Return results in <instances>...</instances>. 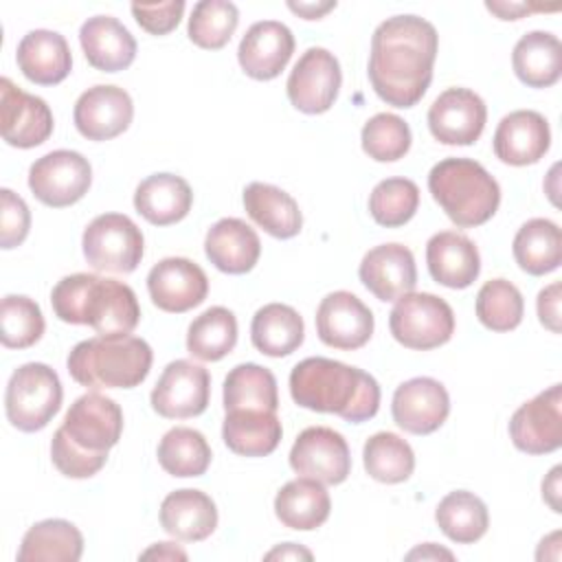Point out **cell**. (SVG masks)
Instances as JSON below:
<instances>
[{
  "label": "cell",
  "mask_w": 562,
  "mask_h": 562,
  "mask_svg": "<svg viewBox=\"0 0 562 562\" xmlns=\"http://www.w3.org/2000/svg\"><path fill=\"white\" fill-rule=\"evenodd\" d=\"M437 48V29L419 15H393L380 22L369 55V81L375 94L393 108H413L432 81Z\"/></svg>",
  "instance_id": "1"
},
{
  "label": "cell",
  "mask_w": 562,
  "mask_h": 562,
  "mask_svg": "<svg viewBox=\"0 0 562 562\" xmlns=\"http://www.w3.org/2000/svg\"><path fill=\"white\" fill-rule=\"evenodd\" d=\"M290 395L307 411L334 413L351 424L371 419L380 408V384L371 373L323 356L292 369Z\"/></svg>",
  "instance_id": "2"
},
{
  "label": "cell",
  "mask_w": 562,
  "mask_h": 562,
  "mask_svg": "<svg viewBox=\"0 0 562 562\" xmlns=\"http://www.w3.org/2000/svg\"><path fill=\"white\" fill-rule=\"evenodd\" d=\"M50 305L59 321L90 325L99 336H130L140 321L134 290L116 279L88 272L68 274L50 292Z\"/></svg>",
  "instance_id": "3"
},
{
  "label": "cell",
  "mask_w": 562,
  "mask_h": 562,
  "mask_svg": "<svg viewBox=\"0 0 562 562\" xmlns=\"http://www.w3.org/2000/svg\"><path fill=\"white\" fill-rule=\"evenodd\" d=\"M151 360V347L138 336H94L70 349L66 367L88 389H134L147 378Z\"/></svg>",
  "instance_id": "4"
},
{
  "label": "cell",
  "mask_w": 562,
  "mask_h": 562,
  "mask_svg": "<svg viewBox=\"0 0 562 562\" xmlns=\"http://www.w3.org/2000/svg\"><path fill=\"white\" fill-rule=\"evenodd\" d=\"M428 191L459 228L481 226L501 204L494 176L472 158H443L428 173Z\"/></svg>",
  "instance_id": "5"
},
{
  "label": "cell",
  "mask_w": 562,
  "mask_h": 562,
  "mask_svg": "<svg viewBox=\"0 0 562 562\" xmlns=\"http://www.w3.org/2000/svg\"><path fill=\"white\" fill-rule=\"evenodd\" d=\"M64 389L55 369L44 362H26L18 367L7 384L4 411L13 428L37 432L61 408Z\"/></svg>",
  "instance_id": "6"
},
{
  "label": "cell",
  "mask_w": 562,
  "mask_h": 562,
  "mask_svg": "<svg viewBox=\"0 0 562 562\" xmlns=\"http://www.w3.org/2000/svg\"><path fill=\"white\" fill-rule=\"evenodd\" d=\"M389 329L406 349L428 351L452 338L454 314L437 294L408 292L395 301L389 314Z\"/></svg>",
  "instance_id": "7"
},
{
  "label": "cell",
  "mask_w": 562,
  "mask_h": 562,
  "mask_svg": "<svg viewBox=\"0 0 562 562\" xmlns=\"http://www.w3.org/2000/svg\"><path fill=\"white\" fill-rule=\"evenodd\" d=\"M81 248L94 270L130 274L138 268L145 250L140 228L123 213L97 215L83 231Z\"/></svg>",
  "instance_id": "8"
},
{
  "label": "cell",
  "mask_w": 562,
  "mask_h": 562,
  "mask_svg": "<svg viewBox=\"0 0 562 562\" xmlns=\"http://www.w3.org/2000/svg\"><path fill=\"white\" fill-rule=\"evenodd\" d=\"M92 184V167L79 151L55 149L37 158L29 169V189L53 209L79 202Z\"/></svg>",
  "instance_id": "9"
},
{
  "label": "cell",
  "mask_w": 562,
  "mask_h": 562,
  "mask_svg": "<svg viewBox=\"0 0 562 562\" xmlns=\"http://www.w3.org/2000/svg\"><path fill=\"white\" fill-rule=\"evenodd\" d=\"M211 400V375L191 360L169 362L151 389V408L167 419H189L202 415Z\"/></svg>",
  "instance_id": "10"
},
{
  "label": "cell",
  "mask_w": 562,
  "mask_h": 562,
  "mask_svg": "<svg viewBox=\"0 0 562 562\" xmlns=\"http://www.w3.org/2000/svg\"><path fill=\"white\" fill-rule=\"evenodd\" d=\"M340 64L327 48H307L290 70L285 90L290 103L305 114L327 112L340 90Z\"/></svg>",
  "instance_id": "11"
},
{
  "label": "cell",
  "mask_w": 562,
  "mask_h": 562,
  "mask_svg": "<svg viewBox=\"0 0 562 562\" xmlns=\"http://www.w3.org/2000/svg\"><path fill=\"white\" fill-rule=\"evenodd\" d=\"M59 428L75 446L88 452L108 454L121 439L123 411L112 397L90 391L70 404Z\"/></svg>",
  "instance_id": "12"
},
{
  "label": "cell",
  "mask_w": 562,
  "mask_h": 562,
  "mask_svg": "<svg viewBox=\"0 0 562 562\" xmlns=\"http://www.w3.org/2000/svg\"><path fill=\"white\" fill-rule=\"evenodd\" d=\"M290 468L323 485H338L351 472V452L345 437L334 428L310 426L292 443Z\"/></svg>",
  "instance_id": "13"
},
{
  "label": "cell",
  "mask_w": 562,
  "mask_h": 562,
  "mask_svg": "<svg viewBox=\"0 0 562 562\" xmlns=\"http://www.w3.org/2000/svg\"><path fill=\"white\" fill-rule=\"evenodd\" d=\"M562 386L551 384L525 402L509 419V437L520 452L549 454L562 446Z\"/></svg>",
  "instance_id": "14"
},
{
  "label": "cell",
  "mask_w": 562,
  "mask_h": 562,
  "mask_svg": "<svg viewBox=\"0 0 562 562\" xmlns=\"http://www.w3.org/2000/svg\"><path fill=\"white\" fill-rule=\"evenodd\" d=\"M0 130L7 145L31 149L53 134V112L44 99L24 92L9 77L0 79Z\"/></svg>",
  "instance_id": "15"
},
{
  "label": "cell",
  "mask_w": 562,
  "mask_h": 562,
  "mask_svg": "<svg viewBox=\"0 0 562 562\" xmlns=\"http://www.w3.org/2000/svg\"><path fill=\"white\" fill-rule=\"evenodd\" d=\"M373 327V312L347 290L329 292L316 310V334L334 349L353 351L364 347Z\"/></svg>",
  "instance_id": "16"
},
{
  "label": "cell",
  "mask_w": 562,
  "mask_h": 562,
  "mask_svg": "<svg viewBox=\"0 0 562 562\" xmlns=\"http://www.w3.org/2000/svg\"><path fill=\"white\" fill-rule=\"evenodd\" d=\"M487 121L485 101L468 88L443 90L428 110V130L443 145H472Z\"/></svg>",
  "instance_id": "17"
},
{
  "label": "cell",
  "mask_w": 562,
  "mask_h": 562,
  "mask_svg": "<svg viewBox=\"0 0 562 562\" xmlns=\"http://www.w3.org/2000/svg\"><path fill=\"white\" fill-rule=\"evenodd\" d=\"M147 292L151 303L171 314L198 307L209 294L204 270L184 257L160 259L147 274Z\"/></svg>",
  "instance_id": "18"
},
{
  "label": "cell",
  "mask_w": 562,
  "mask_h": 562,
  "mask_svg": "<svg viewBox=\"0 0 562 562\" xmlns=\"http://www.w3.org/2000/svg\"><path fill=\"white\" fill-rule=\"evenodd\" d=\"M450 413V395L435 378H411L402 382L391 402L393 422L411 435H430L443 426Z\"/></svg>",
  "instance_id": "19"
},
{
  "label": "cell",
  "mask_w": 562,
  "mask_h": 562,
  "mask_svg": "<svg viewBox=\"0 0 562 562\" xmlns=\"http://www.w3.org/2000/svg\"><path fill=\"white\" fill-rule=\"evenodd\" d=\"M134 119L132 97L119 86H92L79 94L72 121L88 140H110L123 134Z\"/></svg>",
  "instance_id": "20"
},
{
  "label": "cell",
  "mask_w": 562,
  "mask_h": 562,
  "mask_svg": "<svg viewBox=\"0 0 562 562\" xmlns=\"http://www.w3.org/2000/svg\"><path fill=\"white\" fill-rule=\"evenodd\" d=\"M294 53L292 31L277 20L255 22L239 42L237 59L241 70L257 81H270L281 75Z\"/></svg>",
  "instance_id": "21"
},
{
  "label": "cell",
  "mask_w": 562,
  "mask_h": 562,
  "mask_svg": "<svg viewBox=\"0 0 562 562\" xmlns=\"http://www.w3.org/2000/svg\"><path fill=\"white\" fill-rule=\"evenodd\" d=\"M494 154L501 162L525 167L538 162L551 147L547 119L536 110H516L501 119L494 138Z\"/></svg>",
  "instance_id": "22"
},
{
  "label": "cell",
  "mask_w": 562,
  "mask_h": 562,
  "mask_svg": "<svg viewBox=\"0 0 562 562\" xmlns=\"http://www.w3.org/2000/svg\"><path fill=\"white\" fill-rule=\"evenodd\" d=\"M358 277L375 299L397 301L415 290V257L404 244H380L362 257Z\"/></svg>",
  "instance_id": "23"
},
{
  "label": "cell",
  "mask_w": 562,
  "mask_h": 562,
  "mask_svg": "<svg viewBox=\"0 0 562 562\" xmlns=\"http://www.w3.org/2000/svg\"><path fill=\"white\" fill-rule=\"evenodd\" d=\"M430 277L452 290L472 285L481 272V255L470 237L457 231L435 233L426 244Z\"/></svg>",
  "instance_id": "24"
},
{
  "label": "cell",
  "mask_w": 562,
  "mask_h": 562,
  "mask_svg": "<svg viewBox=\"0 0 562 562\" xmlns=\"http://www.w3.org/2000/svg\"><path fill=\"white\" fill-rule=\"evenodd\" d=\"M22 75L37 86L61 83L72 68L70 46L64 35L48 29L29 31L15 50Z\"/></svg>",
  "instance_id": "25"
},
{
  "label": "cell",
  "mask_w": 562,
  "mask_h": 562,
  "mask_svg": "<svg viewBox=\"0 0 562 562\" xmlns=\"http://www.w3.org/2000/svg\"><path fill=\"white\" fill-rule=\"evenodd\" d=\"M209 261L226 274H246L255 268L261 255V241L255 228L239 217L215 222L204 237Z\"/></svg>",
  "instance_id": "26"
},
{
  "label": "cell",
  "mask_w": 562,
  "mask_h": 562,
  "mask_svg": "<svg viewBox=\"0 0 562 562\" xmlns=\"http://www.w3.org/2000/svg\"><path fill=\"white\" fill-rule=\"evenodd\" d=\"M79 42L88 64L103 72L125 70L136 57V40L112 15L88 18L79 29Z\"/></svg>",
  "instance_id": "27"
},
{
  "label": "cell",
  "mask_w": 562,
  "mask_h": 562,
  "mask_svg": "<svg viewBox=\"0 0 562 562\" xmlns=\"http://www.w3.org/2000/svg\"><path fill=\"white\" fill-rule=\"evenodd\" d=\"M162 529L184 542L206 540L217 527V507L202 490L182 487L167 494L160 503Z\"/></svg>",
  "instance_id": "28"
},
{
  "label": "cell",
  "mask_w": 562,
  "mask_h": 562,
  "mask_svg": "<svg viewBox=\"0 0 562 562\" xmlns=\"http://www.w3.org/2000/svg\"><path fill=\"white\" fill-rule=\"evenodd\" d=\"M193 204L189 182L176 173H151L134 191V209L154 226L184 220Z\"/></svg>",
  "instance_id": "29"
},
{
  "label": "cell",
  "mask_w": 562,
  "mask_h": 562,
  "mask_svg": "<svg viewBox=\"0 0 562 562\" xmlns=\"http://www.w3.org/2000/svg\"><path fill=\"white\" fill-rule=\"evenodd\" d=\"M283 428L274 411L235 408L226 411L222 439L231 452L241 457H266L277 450Z\"/></svg>",
  "instance_id": "30"
},
{
  "label": "cell",
  "mask_w": 562,
  "mask_h": 562,
  "mask_svg": "<svg viewBox=\"0 0 562 562\" xmlns=\"http://www.w3.org/2000/svg\"><path fill=\"white\" fill-rule=\"evenodd\" d=\"M244 209L248 217L277 239H290L301 233L303 215L296 200L268 182H250L244 189Z\"/></svg>",
  "instance_id": "31"
},
{
  "label": "cell",
  "mask_w": 562,
  "mask_h": 562,
  "mask_svg": "<svg viewBox=\"0 0 562 562\" xmlns=\"http://www.w3.org/2000/svg\"><path fill=\"white\" fill-rule=\"evenodd\" d=\"M331 512V498L316 479L301 476L288 481L274 496V514L283 527L312 531L321 527Z\"/></svg>",
  "instance_id": "32"
},
{
  "label": "cell",
  "mask_w": 562,
  "mask_h": 562,
  "mask_svg": "<svg viewBox=\"0 0 562 562\" xmlns=\"http://www.w3.org/2000/svg\"><path fill=\"white\" fill-rule=\"evenodd\" d=\"M512 66L525 86L549 88L562 75V44L549 31H529L516 42Z\"/></svg>",
  "instance_id": "33"
},
{
  "label": "cell",
  "mask_w": 562,
  "mask_h": 562,
  "mask_svg": "<svg viewBox=\"0 0 562 562\" xmlns=\"http://www.w3.org/2000/svg\"><path fill=\"white\" fill-rule=\"evenodd\" d=\"M305 325L301 314L285 303L259 307L250 323V340L257 351L270 358H283L303 345Z\"/></svg>",
  "instance_id": "34"
},
{
  "label": "cell",
  "mask_w": 562,
  "mask_h": 562,
  "mask_svg": "<svg viewBox=\"0 0 562 562\" xmlns=\"http://www.w3.org/2000/svg\"><path fill=\"white\" fill-rule=\"evenodd\" d=\"M81 553H83L81 531L64 518H48L29 527L18 549V560L20 562H77Z\"/></svg>",
  "instance_id": "35"
},
{
  "label": "cell",
  "mask_w": 562,
  "mask_h": 562,
  "mask_svg": "<svg viewBox=\"0 0 562 562\" xmlns=\"http://www.w3.org/2000/svg\"><path fill=\"white\" fill-rule=\"evenodd\" d=\"M512 250L516 263L527 274H549L562 263V233L555 222L533 217L518 228Z\"/></svg>",
  "instance_id": "36"
},
{
  "label": "cell",
  "mask_w": 562,
  "mask_h": 562,
  "mask_svg": "<svg viewBox=\"0 0 562 562\" xmlns=\"http://www.w3.org/2000/svg\"><path fill=\"white\" fill-rule=\"evenodd\" d=\"M435 520L443 536L457 544H472L481 540L490 527L487 505L468 490L446 494L435 509Z\"/></svg>",
  "instance_id": "37"
},
{
  "label": "cell",
  "mask_w": 562,
  "mask_h": 562,
  "mask_svg": "<svg viewBox=\"0 0 562 562\" xmlns=\"http://www.w3.org/2000/svg\"><path fill=\"white\" fill-rule=\"evenodd\" d=\"M237 345V318L228 307L215 305L195 316L187 331V351L202 362H217Z\"/></svg>",
  "instance_id": "38"
},
{
  "label": "cell",
  "mask_w": 562,
  "mask_h": 562,
  "mask_svg": "<svg viewBox=\"0 0 562 562\" xmlns=\"http://www.w3.org/2000/svg\"><path fill=\"white\" fill-rule=\"evenodd\" d=\"M235 408H255V411H274L279 408L277 380L270 369L244 362L228 371L224 380V411Z\"/></svg>",
  "instance_id": "39"
},
{
  "label": "cell",
  "mask_w": 562,
  "mask_h": 562,
  "mask_svg": "<svg viewBox=\"0 0 562 562\" xmlns=\"http://www.w3.org/2000/svg\"><path fill=\"white\" fill-rule=\"evenodd\" d=\"M160 468L178 479L202 476L211 465V446L204 435L189 426H176L167 430L158 443Z\"/></svg>",
  "instance_id": "40"
},
{
  "label": "cell",
  "mask_w": 562,
  "mask_h": 562,
  "mask_svg": "<svg viewBox=\"0 0 562 562\" xmlns=\"http://www.w3.org/2000/svg\"><path fill=\"white\" fill-rule=\"evenodd\" d=\"M362 461L367 474L386 485L404 483L415 470V452L411 443L389 430L375 432L367 439Z\"/></svg>",
  "instance_id": "41"
},
{
  "label": "cell",
  "mask_w": 562,
  "mask_h": 562,
  "mask_svg": "<svg viewBox=\"0 0 562 562\" xmlns=\"http://www.w3.org/2000/svg\"><path fill=\"white\" fill-rule=\"evenodd\" d=\"M239 24V11L228 0H202L193 4L187 35L206 50H217L228 44Z\"/></svg>",
  "instance_id": "42"
},
{
  "label": "cell",
  "mask_w": 562,
  "mask_h": 562,
  "mask_svg": "<svg viewBox=\"0 0 562 562\" xmlns=\"http://www.w3.org/2000/svg\"><path fill=\"white\" fill-rule=\"evenodd\" d=\"M525 301L520 290L507 279L485 281L476 294V316L492 331H512L520 325Z\"/></svg>",
  "instance_id": "43"
},
{
  "label": "cell",
  "mask_w": 562,
  "mask_h": 562,
  "mask_svg": "<svg viewBox=\"0 0 562 562\" xmlns=\"http://www.w3.org/2000/svg\"><path fill=\"white\" fill-rule=\"evenodd\" d=\"M419 206V189L408 178L380 180L369 195L371 217L386 228L404 226L413 220Z\"/></svg>",
  "instance_id": "44"
},
{
  "label": "cell",
  "mask_w": 562,
  "mask_h": 562,
  "mask_svg": "<svg viewBox=\"0 0 562 562\" xmlns=\"http://www.w3.org/2000/svg\"><path fill=\"white\" fill-rule=\"evenodd\" d=\"M40 305L24 294H7L0 305V340L7 349L33 347L44 334Z\"/></svg>",
  "instance_id": "45"
},
{
  "label": "cell",
  "mask_w": 562,
  "mask_h": 562,
  "mask_svg": "<svg viewBox=\"0 0 562 562\" xmlns=\"http://www.w3.org/2000/svg\"><path fill=\"white\" fill-rule=\"evenodd\" d=\"M362 151L378 162H395L411 149V127L408 123L391 112H380L371 116L360 134Z\"/></svg>",
  "instance_id": "46"
},
{
  "label": "cell",
  "mask_w": 562,
  "mask_h": 562,
  "mask_svg": "<svg viewBox=\"0 0 562 562\" xmlns=\"http://www.w3.org/2000/svg\"><path fill=\"white\" fill-rule=\"evenodd\" d=\"M50 459L55 468L68 476V479H90L94 476L108 461V454H97L88 452L79 446H75L68 435L57 428L50 441Z\"/></svg>",
  "instance_id": "47"
},
{
  "label": "cell",
  "mask_w": 562,
  "mask_h": 562,
  "mask_svg": "<svg viewBox=\"0 0 562 562\" xmlns=\"http://www.w3.org/2000/svg\"><path fill=\"white\" fill-rule=\"evenodd\" d=\"M2 211H0V246L11 250L20 246L31 228V211L26 202L11 189H0Z\"/></svg>",
  "instance_id": "48"
},
{
  "label": "cell",
  "mask_w": 562,
  "mask_h": 562,
  "mask_svg": "<svg viewBox=\"0 0 562 562\" xmlns=\"http://www.w3.org/2000/svg\"><path fill=\"white\" fill-rule=\"evenodd\" d=\"M184 13V2L182 0H169V2H158V4H132V15L138 22V26L151 35H167L171 33L180 18Z\"/></svg>",
  "instance_id": "49"
},
{
  "label": "cell",
  "mask_w": 562,
  "mask_h": 562,
  "mask_svg": "<svg viewBox=\"0 0 562 562\" xmlns=\"http://www.w3.org/2000/svg\"><path fill=\"white\" fill-rule=\"evenodd\" d=\"M536 307H538V318L540 323L553 331V334H560V283H551L547 288H542L538 292V301H536Z\"/></svg>",
  "instance_id": "50"
},
{
  "label": "cell",
  "mask_w": 562,
  "mask_h": 562,
  "mask_svg": "<svg viewBox=\"0 0 562 562\" xmlns=\"http://www.w3.org/2000/svg\"><path fill=\"white\" fill-rule=\"evenodd\" d=\"M487 11H492L494 15H498L501 20H520L525 13L529 11H547L544 7H529L525 2H485Z\"/></svg>",
  "instance_id": "51"
},
{
  "label": "cell",
  "mask_w": 562,
  "mask_h": 562,
  "mask_svg": "<svg viewBox=\"0 0 562 562\" xmlns=\"http://www.w3.org/2000/svg\"><path fill=\"white\" fill-rule=\"evenodd\" d=\"M560 472H562V468L555 465V468L549 472V476L542 481V498L549 503V507H551L555 514L562 512V509H560Z\"/></svg>",
  "instance_id": "52"
},
{
  "label": "cell",
  "mask_w": 562,
  "mask_h": 562,
  "mask_svg": "<svg viewBox=\"0 0 562 562\" xmlns=\"http://www.w3.org/2000/svg\"><path fill=\"white\" fill-rule=\"evenodd\" d=\"M288 9L299 13L305 20H318L323 18L327 11L336 9V2H288Z\"/></svg>",
  "instance_id": "53"
},
{
  "label": "cell",
  "mask_w": 562,
  "mask_h": 562,
  "mask_svg": "<svg viewBox=\"0 0 562 562\" xmlns=\"http://www.w3.org/2000/svg\"><path fill=\"white\" fill-rule=\"evenodd\" d=\"M140 558L143 560H151V558H156V560H187V553L180 547H176L173 542H156L149 549H145L140 553Z\"/></svg>",
  "instance_id": "54"
},
{
  "label": "cell",
  "mask_w": 562,
  "mask_h": 562,
  "mask_svg": "<svg viewBox=\"0 0 562 562\" xmlns=\"http://www.w3.org/2000/svg\"><path fill=\"white\" fill-rule=\"evenodd\" d=\"M277 558L279 560H299V558L312 560V551H307V549H303V547H299L294 542H285V544H281V547H277V549L266 553V560H277Z\"/></svg>",
  "instance_id": "55"
},
{
  "label": "cell",
  "mask_w": 562,
  "mask_h": 562,
  "mask_svg": "<svg viewBox=\"0 0 562 562\" xmlns=\"http://www.w3.org/2000/svg\"><path fill=\"white\" fill-rule=\"evenodd\" d=\"M415 558H422V560H439V558L452 560L454 555H452L448 549L437 547L435 542H426V544H422V547L413 549L411 553H406V560H415Z\"/></svg>",
  "instance_id": "56"
}]
</instances>
